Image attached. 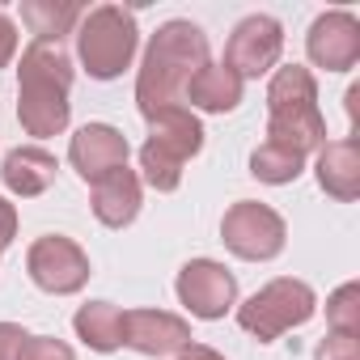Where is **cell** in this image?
<instances>
[{
  "label": "cell",
  "mask_w": 360,
  "mask_h": 360,
  "mask_svg": "<svg viewBox=\"0 0 360 360\" xmlns=\"http://www.w3.org/2000/svg\"><path fill=\"white\" fill-rule=\"evenodd\" d=\"M56 174H60V161L43 144H18L0 161V183L18 200H39L43 191H51Z\"/></svg>",
  "instance_id": "obj_15"
},
{
  "label": "cell",
  "mask_w": 360,
  "mask_h": 360,
  "mask_svg": "<svg viewBox=\"0 0 360 360\" xmlns=\"http://www.w3.org/2000/svg\"><path fill=\"white\" fill-rule=\"evenodd\" d=\"M305 56L314 68L326 72H352L360 64V18L347 9H326L314 18L305 34Z\"/></svg>",
  "instance_id": "obj_11"
},
{
  "label": "cell",
  "mask_w": 360,
  "mask_h": 360,
  "mask_svg": "<svg viewBox=\"0 0 360 360\" xmlns=\"http://www.w3.org/2000/svg\"><path fill=\"white\" fill-rule=\"evenodd\" d=\"M314 314H318V292L305 280L280 276L238 305V326L246 335H255L259 343H276L280 335L305 326Z\"/></svg>",
  "instance_id": "obj_6"
},
{
  "label": "cell",
  "mask_w": 360,
  "mask_h": 360,
  "mask_svg": "<svg viewBox=\"0 0 360 360\" xmlns=\"http://www.w3.org/2000/svg\"><path fill=\"white\" fill-rule=\"evenodd\" d=\"M174 292L187 305L191 318L217 322L238 305V276L217 259H191V263H183V271H178Z\"/></svg>",
  "instance_id": "obj_10"
},
{
  "label": "cell",
  "mask_w": 360,
  "mask_h": 360,
  "mask_svg": "<svg viewBox=\"0 0 360 360\" xmlns=\"http://www.w3.org/2000/svg\"><path fill=\"white\" fill-rule=\"evenodd\" d=\"M242 89H246V81H242L233 68L208 60V64L187 81L183 102H191V106L204 110V115H229V110L242 106Z\"/></svg>",
  "instance_id": "obj_17"
},
{
  "label": "cell",
  "mask_w": 360,
  "mask_h": 360,
  "mask_svg": "<svg viewBox=\"0 0 360 360\" xmlns=\"http://www.w3.org/2000/svg\"><path fill=\"white\" fill-rule=\"evenodd\" d=\"M13 238H18V204H9L0 195V250H5Z\"/></svg>",
  "instance_id": "obj_26"
},
{
  "label": "cell",
  "mask_w": 360,
  "mask_h": 360,
  "mask_svg": "<svg viewBox=\"0 0 360 360\" xmlns=\"http://www.w3.org/2000/svg\"><path fill=\"white\" fill-rule=\"evenodd\" d=\"M18 56V22L0 9V68H9Z\"/></svg>",
  "instance_id": "obj_25"
},
{
  "label": "cell",
  "mask_w": 360,
  "mask_h": 360,
  "mask_svg": "<svg viewBox=\"0 0 360 360\" xmlns=\"http://www.w3.org/2000/svg\"><path fill=\"white\" fill-rule=\"evenodd\" d=\"M22 360H77V352L64 339H56V335H30Z\"/></svg>",
  "instance_id": "obj_22"
},
{
  "label": "cell",
  "mask_w": 360,
  "mask_h": 360,
  "mask_svg": "<svg viewBox=\"0 0 360 360\" xmlns=\"http://www.w3.org/2000/svg\"><path fill=\"white\" fill-rule=\"evenodd\" d=\"M72 330L89 352H119L123 347V309L110 301H89L72 314Z\"/></svg>",
  "instance_id": "obj_18"
},
{
  "label": "cell",
  "mask_w": 360,
  "mask_h": 360,
  "mask_svg": "<svg viewBox=\"0 0 360 360\" xmlns=\"http://www.w3.org/2000/svg\"><path fill=\"white\" fill-rule=\"evenodd\" d=\"M208 64V34L195 22L174 18L165 26H157V34L144 47L140 72H136V106L144 119L183 106V89L187 81Z\"/></svg>",
  "instance_id": "obj_1"
},
{
  "label": "cell",
  "mask_w": 360,
  "mask_h": 360,
  "mask_svg": "<svg viewBox=\"0 0 360 360\" xmlns=\"http://www.w3.org/2000/svg\"><path fill=\"white\" fill-rule=\"evenodd\" d=\"M221 242L246 259V263H267L284 250L288 242V225L284 217L271 208V204H259V200H238L225 221H221Z\"/></svg>",
  "instance_id": "obj_7"
},
{
  "label": "cell",
  "mask_w": 360,
  "mask_h": 360,
  "mask_svg": "<svg viewBox=\"0 0 360 360\" xmlns=\"http://www.w3.org/2000/svg\"><path fill=\"white\" fill-rule=\"evenodd\" d=\"M30 343V330L22 322H0V360H22Z\"/></svg>",
  "instance_id": "obj_24"
},
{
  "label": "cell",
  "mask_w": 360,
  "mask_h": 360,
  "mask_svg": "<svg viewBox=\"0 0 360 360\" xmlns=\"http://www.w3.org/2000/svg\"><path fill=\"white\" fill-rule=\"evenodd\" d=\"M169 360H225L217 347H208V343H191V347H183L178 356H169Z\"/></svg>",
  "instance_id": "obj_27"
},
{
  "label": "cell",
  "mask_w": 360,
  "mask_h": 360,
  "mask_svg": "<svg viewBox=\"0 0 360 360\" xmlns=\"http://www.w3.org/2000/svg\"><path fill=\"white\" fill-rule=\"evenodd\" d=\"M140 204H144V183L127 165H119V169L102 174L98 183H89V208L106 229H127L140 217Z\"/></svg>",
  "instance_id": "obj_14"
},
{
  "label": "cell",
  "mask_w": 360,
  "mask_h": 360,
  "mask_svg": "<svg viewBox=\"0 0 360 360\" xmlns=\"http://www.w3.org/2000/svg\"><path fill=\"white\" fill-rule=\"evenodd\" d=\"M140 47V26L136 13L123 5H98L85 9L81 26H77V60L85 64V72L94 81H115L123 77V68H131Z\"/></svg>",
  "instance_id": "obj_5"
},
{
  "label": "cell",
  "mask_w": 360,
  "mask_h": 360,
  "mask_svg": "<svg viewBox=\"0 0 360 360\" xmlns=\"http://www.w3.org/2000/svg\"><path fill=\"white\" fill-rule=\"evenodd\" d=\"M26 271H30V280H34L43 292H51V297H72V292H81V288L89 284V276H94L89 255H85L72 238H64V233H43V238L26 250Z\"/></svg>",
  "instance_id": "obj_8"
},
{
  "label": "cell",
  "mask_w": 360,
  "mask_h": 360,
  "mask_svg": "<svg viewBox=\"0 0 360 360\" xmlns=\"http://www.w3.org/2000/svg\"><path fill=\"white\" fill-rule=\"evenodd\" d=\"M250 174L259 178V183H267V187H288V183H297V178L305 174V157L263 140L250 153Z\"/></svg>",
  "instance_id": "obj_20"
},
{
  "label": "cell",
  "mask_w": 360,
  "mask_h": 360,
  "mask_svg": "<svg viewBox=\"0 0 360 360\" xmlns=\"http://www.w3.org/2000/svg\"><path fill=\"white\" fill-rule=\"evenodd\" d=\"M127 157H131V144L110 123H85L68 140V161H72V169L85 178V183H98L102 174L127 165Z\"/></svg>",
  "instance_id": "obj_13"
},
{
  "label": "cell",
  "mask_w": 360,
  "mask_h": 360,
  "mask_svg": "<svg viewBox=\"0 0 360 360\" xmlns=\"http://www.w3.org/2000/svg\"><path fill=\"white\" fill-rule=\"evenodd\" d=\"M280 56H284V26L271 13L242 18L225 43V68H233L242 81H259V77L276 72Z\"/></svg>",
  "instance_id": "obj_9"
},
{
  "label": "cell",
  "mask_w": 360,
  "mask_h": 360,
  "mask_svg": "<svg viewBox=\"0 0 360 360\" xmlns=\"http://www.w3.org/2000/svg\"><path fill=\"white\" fill-rule=\"evenodd\" d=\"M123 347L140 356H178L183 347H191V322L169 309H127Z\"/></svg>",
  "instance_id": "obj_12"
},
{
  "label": "cell",
  "mask_w": 360,
  "mask_h": 360,
  "mask_svg": "<svg viewBox=\"0 0 360 360\" xmlns=\"http://www.w3.org/2000/svg\"><path fill=\"white\" fill-rule=\"evenodd\" d=\"M204 148V123L191 106H169L148 119V140L140 144V169L153 191H178L187 161Z\"/></svg>",
  "instance_id": "obj_4"
},
{
  "label": "cell",
  "mask_w": 360,
  "mask_h": 360,
  "mask_svg": "<svg viewBox=\"0 0 360 360\" xmlns=\"http://www.w3.org/2000/svg\"><path fill=\"white\" fill-rule=\"evenodd\" d=\"M326 326L335 335H356L360 339V284L347 280L326 297Z\"/></svg>",
  "instance_id": "obj_21"
},
{
  "label": "cell",
  "mask_w": 360,
  "mask_h": 360,
  "mask_svg": "<svg viewBox=\"0 0 360 360\" xmlns=\"http://www.w3.org/2000/svg\"><path fill=\"white\" fill-rule=\"evenodd\" d=\"M0 255H5V250H0Z\"/></svg>",
  "instance_id": "obj_28"
},
{
  "label": "cell",
  "mask_w": 360,
  "mask_h": 360,
  "mask_svg": "<svg viewBox=\"0 0 360 360\" xmlns=\"http://www.w3.org/2000/svg\"><path fill=\"white\" fill-rule=\"evenodd\" d=\"M72 56L64 43H43L34 39L22 51L18 68V119L22 131L34 140L60 136L72 119Z\"/></svg>",
  "instance_id": "obj_2"
},
{
  "label": "cell",
  "mask_w": 360,
  "mask_h": 360,
  "mask_svg": "<svg viewBox=\"0 0 360 360\" xmlns=\"http://www.w3.org/2000/svg\"><path fill=\"white\" fill-rule=\"evenodd\" d=\"M85 18V5H77V0H26L22 5V22L30 26L34 39L43 43H64V34H77Z\"/></svg>",
  "instance_id": "obj_19"
},
{
  "label": "cell",
  "mask_w": 360,
  "mask_h": 360,
  "mask_svg": "<svg viewBox=\"0 0 360 360\" xmlns=\"http://www.w3.org/2000/svg\"><path fill=\"white\" fill-rule=\"evenodd\" d=\"M318 187L339 200V204H352L360 195V144L347 136V140H326L318 148Z\"/></svg>",
  "instance_id": "obj_16"
},
{
  "label": "cell",
  "mask_w": 360,
  "mask_h": 360,
  "mask_svg": "<svg viewBox=\"0 0 360 360\" xmlns=\"http://www.w3.org/2000/svg\"><path fill=\"white\" fill-rule=\"evenodd\" d=\"M267 144H280L301 157H309L326 144L318 81L305 64H284L267 81Z\"/></svg>",
  "instance_id": "obj_3"
},
{
  "label": "cell",
  "mask_w": 360,
  "mask_h": 360,
  "mask_svg": "<svg viewBox=\"0 0 360 360\" xmlns=\"http://www.w3.org/2000/svg\"><path fill=\"white\" fill-rule=\"evenodd\" d=\"M314 360H360V339L356 335H326L314 352Z\"/></svg>",
  "instance_id": "obj_23"
}]
</instances>
